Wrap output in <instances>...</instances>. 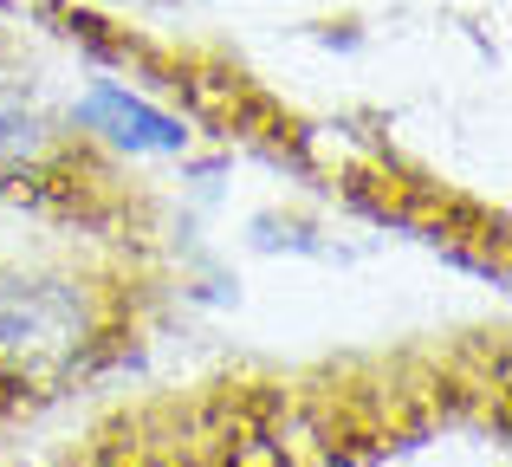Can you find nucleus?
Listing matches in <instances>:
<instances>
[{
    "label": "nucleus",
    "mask_w": 512,
    "mask_h": 467,
    "mask_svg": "<svg viewBox=\"0 0 512 467\" xmlns=\"http://www.w3.org/2000/svg\"><path fill=\"white\" fill-rule=\"evenodd\" d=\"M91 344L85 292L65 279H7L0 286V370L26 383H46L78 364Z\"/></svg>",
    "instance_id": "f257e3e1"
},
{
    "label": "nucleus",
    "mask_w": 512,
    "mask_h": 467,
    "mask_svg": "<svg viewBox=\"0 0 512 467\" xmlns=\"http://www.w3.org/2000/svg\"><path fill=\"white\" fill-rule=\"evenodd\" d=\"M78 117H85L91 130H104L111 143H124V150H182V124L163 111H150L143 98H130V91H91L85 104H78Z\"/></svg>",
    "instance_id": "f03ea898"
}]
</instances>
